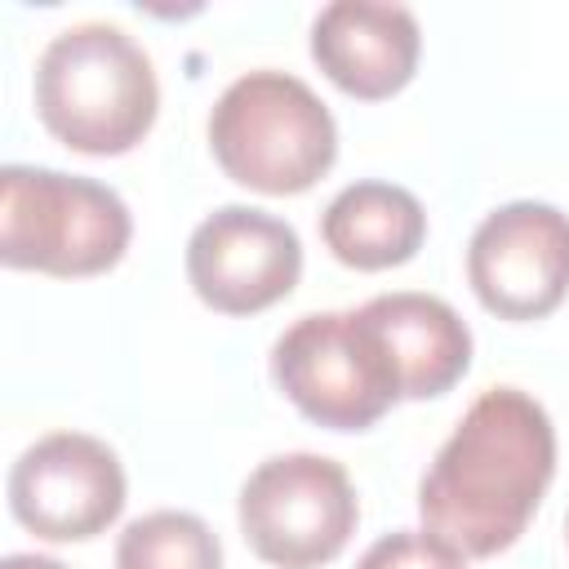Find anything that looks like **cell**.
<instances>
[{
  "instance_id": "obj_12",
  "label": "cell",
  "mask_w": 569,
  "mask_h": 569,
  "mask_svg": "<svg viewBox=\"0 0 569 569\" xmlns=\"http://www.w3.org/2000/svg\"><path fill=\"white\" fill-rule=\"evenodd\" d=\"M329 253L356 271H382L409 262L427 240V213L413 191L396 182H351L320 213Z\"/></svg>"
},
{
  "instance_id": "obj_5",
  "label": "cell",
  "mask_w": 569,
  "mask_h": 569,
  "mask_svg": "<svg viewBox=\"0 0 569 569\" xmlns=\"http://www.w3.org/2000/svg\"><path fill=\"white\" fill-rule=\"evenodd\" d=\"M271 378L293 409L329 431H365L396 400V373L360 311L293 320L271 347Z\"/></svg>"
},
{
  "instance_id": "obj_6",
  "label": "cell",
  "mask_w": 569,
  "mask_h": 569,
  "mask_svg": "<svg viewBox=\"0 0 569 569\" xmlns=\"http://www.w3.org/2000/svg\"><path fill=\"white\" fill-rule=\"evenodd\" d=\"M360 502L347 467L320 453L258 462L240 489V533L276 569H320L356 533Z\"/></svg>"
},
{
  "instance_id": "obj_2",
  "label": "cell",
  "mask_w": 569,
  "mask_h": 569,
  "mask_svg": "<svg viewBox=\"0 0 569 569\" xmlns=\"http://www.w3.org/2000/svg\"><path fill=\"white\" fill-rule=\"evenodd\" d=\"M160 84L147 49L111 27L58 31L36 62V111L44 129L84 156H124L156 124Z\"/></svg>"
},
{
  "instance_id": "obj_11",
  "label": "cell",
  "mask_w": 569,
  "mask_h": 569,
  "mask_svg": "<svg viewBox=\"0 0 569 569\" xmlns=\"http://www.w3.org/2000/svg\"><path fill=\"white\" fill-rule=\"evenodd\" d=\"M360 316L396 373L400 400L445 396L471 369V329L436 293H378Z\"/></svg>"
},
{
  "instance_id": "obj_4",
  "label": "cell",
  "mask_w": 569,
  "mask_h": 569,
  "mask_svg": "<svg viewBox=\"0 0 569 569\" xmlns=\"http://www.w3.org/2000/svg\"><path fill=\"white\" fill-rule=\"evenodd\" d=\"M133 236L124 200L93 178L4 164L0 169V262L44 276L111 271Z\"/></svg>"
},
{
  "instance_id": "obj_16",
  "label": "cell",
  "mask_w": 569,
  "mask_h": 569,
  "mask_svg": "<svg viewBox=\"0 0 569 569\" xmlns=\"http://www.w3.org/2000/svg\"><path fill=\"white\" fill-rule=\"evenodd\" d=\"M565 533H569V520H565Z\"/></svg>"
},
{
  "instance_id": "obj_7",
  "label": "cell",
  "mask_w": 569,
  "mask_h": 569,
  "mask_svg": "<svg viewBox=\"0 0 569 569\" xmlns=\"http://www.w3.org/2000/svg\"><path fill=\"white\" fill-rule=\"evenodd\" d=\"M9 511L49 542L98 538L124 511V467L98 436L53 431L13 462Z\"/></svg>"
},
{
  "instance_id": "obj_14",
  "label": "cell",
  "mask_w": 569,
  "mask_h": 569,
  "mask_svg": "<svg viewBox=\"0 0 569 569\" xmlns=\"http://www.w3.org/2000/svg\"><path fill=\"white\" fill-rule=\"evenodd\" d=\"M356 569H467V556L453 551L449 542H440L436 533H418V529H396L387 538H378Z\"/></svg>"
},
{
  "instance_id": "obj_8",
  "label": "cell",
  "mask_w": 569,
  "mask_h": 569,
  "mask_svg": "<svg viewBox=\"0 0 569 569\" xmlns=\"http://www.w3.org/2000/svg\"><path fill=\"white\" fill-rule=\"evenodd\" d=\"M467 280L502 320L551 316L569 293V213L542 200L493 209L467 244Z\"/></svg>"
},
{
  "instance_id": "obj_15",
  "label": "cell",
  "mask_w": 569,
  "mask_h": 569,
  "mask_svg": "<svg viewBox=\"0 0 569 569\" xmlns=\"http://www.w3.org/2000/svg\"><path fill=\"white\" fill-rule=\"evenodd\" d=\"M0 569H67V565H58V560H49V556H36V551H27V556H9Z\"/></svg>"
},
{
  "instance_id": "obj_10",
  "label": "cell",
  "mask_w": 569,
  "mask_h": 569,
  "mask_svg": "<svg viewBox=\"0 0 569 569\" xmlns=\"http://www.w3.org/2000/svg\"><path fill=\"white\" fill-rule=\"evenodd\" d=\"M418 53L422 31L405 4L333 0L311 22L316 67L360 102L400 93L418 71Z\"/></svg>"
},
{
  "instance_id": "obj_9",
  "label": "cell",
  "mask_w": 569,
  "mask_h": 569,
  "mask_svg": "<svg viewBox=\"0 0 569 569\" xmlns=\"http://www.w3.org/2000/svg\"><path fill=\"white\" fill-rule=\"evenodd\" d=\"M302 276L298 231L249 204H222L187 240V280L222 316H253L289 298Z\"/></svg>"
},
{
  "instance_id": "obj_13",
  "label": "cell",
  "mask_w": 569,
  "mask_h": 569,
  "mask_svg": "<svg viewBox=\"0 0 569 569\" xmlns=\"http://www.w3.org/2000/svg\"><path fill=\"white\" fill-rule=\"evenodd\" d=\"M116 569H222V542L200 516L164 507L124 525Z\"/></svg>"
},
{
  "instance_id": "obj_1",
  "label": "cell",
  "mask_w": 569,
  "mask_h": 569,
  "mask_svg": "<svg viewBox=\"0 0 569 569\" xmlns=\"http://www.w3.org/2000/svg\"><path fill=\"white\" fill-rule=\"evenodd\" d=\"M556 476V427L520 387H489L418 485L427 533L462 556L507 551L533 520Z\"/></svg>"
},
{
  "instance_id": "obj_3",
  "label": "cell",
  "mask_w": 569,
  "mask_h": 569,
  "mask_svg": "<svg viewBox=\"0 0 569 569\" xmlns=\"http://www.w3.org/2000/svg\"><path fill=\"white\" fill-rule=\"evenodd\" d=\"M209 147L231 182L262 196H298L329 173L338 129L307 80L267 67L222 89L209 111Z\"/></svg>"
}]
</instances>
